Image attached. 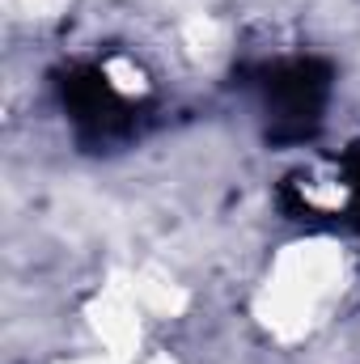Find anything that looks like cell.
Segmentation results:
<instances>
[{
	"label": "cell",
	"instance_id": "1",
	"mask_svg": "<svg viewBox=\"0 0 360 364\" xmlns=\"http://www.w3.org/2000/svg\"><path fill=\"white\" fill-rule=\"evenodd\" d=\"M356 284V259L339 233L305 229L271 250L250 292V318L275 348L318 339Z\"/></svg>",
	"mask_w": 360,
	"mask_h": 364
},
{
	"label": "cell",
	"instance_id": "2",
	"mask_svg": "<svg viewBox=\"0 0 360 364\" xmlns=\"http://www.w3.org/2000/svg\"><path fill=\"white\" fill-rule=\"evenodd\" d=\"M55 364H132L123 360V356H110V352H102V348H77V352H68V356H60Z\"/></svg>",
	"mask_w": 360,
	"mask_h": 364
}]
</instances>
